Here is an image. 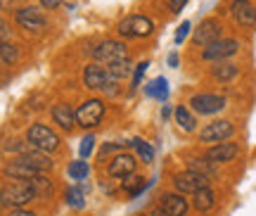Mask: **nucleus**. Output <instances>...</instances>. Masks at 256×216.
<instances>
[{
	"mask_svg": "<svg viewBox=\"0 0 256 216\" xmlns=\"http://www.w3.org/2000/svg\"><path fill=\"white\" fill-rule=\"evenodd\" d=\"M147 67H150V62H147V60H145V62H140L136 67V72H133V81H130V88H133V90L140 86V81H142V76H145V72H147Z\"/></svg>",
	"mask_w": 256,
	"mask_h": 216,
	"instance_id": "obj_31",
	"label": "nucleus"
},
{
	"mask_svg": "<svg viewBox=\"0 0 256 216\" xmlns=\"http://www.w3.org/2000/svg\"><path fill=\"white\" fill-rule=\"evenodd\" d=\"M10 36H12V29H10V24L5 22V19H0V41H10Z\"/></svg>",
	"mask_w": 256,
	"mask_h": 216,
	"instance_id": "obj_34",
	"label": "nucleus"
},
{
	"mask_svg": "<svg viewBox=\"0 0 256 216\" xmlns=\"http://www.w3.org/2000/svg\"><path fill=\"white\" fill-rule=\"evenodd\" d=\"M69 178L74 180V183H83V180L90 176V166H88V162H83V159H78V162H72L69 164Z\"/></svg>",
	"mask_w": 256,
	"mask_h": 216,
	"instance_id": "obj_25",
	"label": "nucleus"
},
{
	"mask_svg": "<svg viewBox=\"0 0 256 216\" xmlns=\"http://www.w3.org/2000/svg\"><path fill=\"white\" fill-rule=\"evenodd\" d=\"M92 150H95V135L92 133L83 135L81 145H78V154H81V159H88V157L92 154Z\"/></svg>",
	"mask_w": 256,
	"mask_h": 216,
	"instance_id": "obj_30",
	"label": "nucleus"
},
{
	"mask_svg": "<svg viewBox=\"0 0 256 216\" xmlns=\"http://www.w3.org/2000/svg\"><path fill=\"white\" fill-rule=\"evenodd\" d=\"M168 67H178V55L176 53L168 55Z\"/></svg>",
	"mask_w": 256,
	"mask_h": 216,
	"instance_id": "obj_39",
	"label": "nucleus"
},
{
	"mask_svg": "<svg viewBox=\"0 0 256 216\" xmlns=\"http://www.w3.org/2000/svg\"><path fill=\"white\" fill-rule=\"evenodd\" d=\"M110 79H112L110 72H107L104 67H100V64H88V67L83 69V86L90 90H102Z\"/></svg>",
	"mask_w": 256,
	"mask_h": 216,
	"instance_id": "obj_16",
	"label": "nucleus"
},
{
	"mask_svg": "<svg viewBox=\"0 0 256 216\" xmlns=\"http://www.w3.org/2000/svg\"><path fill=\"white\" fill-rule=\"evenodd\" d=\"M185 5H188V0H171V12H174V15H178Z\"/></svg>",
	"mask_w": 256,
	"mask_h": 216,
	"instance_id": "obj_38",
	"label": "nucleus"
},
{
	"mask_svg": "<svg viewBox=\"0 0 256 216\" xmlns=\"http://www.w3.org/2000/svg\"><path fill=\"white\" fill-rule=\"evenodd\" d=\"M235 135V126L232 121L218 119V121H211L200 131V140L202 143H220V140H230Z\"/></svg>",
	"mask_w": 256,
	"mask_h": 216,
	"instance_id": "obj_9",
	"label": "nucleus"
},
{
	"mask_svg": "<svg viewBox=\"0 0 256 216\" xmlns=\"http://www.w3.org/2000/svg\"><path fill=\"white\" fill-rule=\"evenodd\" d=\"M150 216H168V214H166V211H164V209H162V207H154V209H152V214H150Z\"/></svg>",
	"mask_w": 256,
	"mask_h": 216,
	"instance_id": "obj_41",
	"label": "nucleus"
},
{
	"mask_svg": "<svg viewBox=\"0 0 256 216\" xmlns=\"http://www.w3.org/2000/svg\"><path fill=\"white\" fill-rule=\"evenodd\" d=\"M121 150V143H107L104 147H102V152H100V162H104V157L107 154H116Z\"/></svg>",
	"mask_w": 256,
	"mask_h": 216,
	"instance_id": "obj_33",
	"label": "nucleus"
},
{
	"mask_svg": "<svg viewBox=\"0 0 256 216\" xmlns=\"http://www.w3.org/2000/svg\"><path fill=\"white\" fill-rule=\"evenodd\" d=\"M226 105H228V100L223 98V95H214V93H200V95H192L190 98L192 112L204 114V117H211V114L223 112Z\"/></svg>",
	"mask_w": 256,
	"mask_h": 216,
	"instance_id": "obj_5",
	"label": "nucleus"
},
{
	"mask_svg": "<svg viewBox=\"0 0 256 216\" xmlns=\"http://www.w3.org/2000/svg\"><path fill=\"white\" fill-rule=\"evenodd\" d=\"M145 188H147V178L138 176V173H130V176H126V180H124V190H126L130 197H138Z\"/></svg>",
	"mask_w": 256,
	"mask_h": 216,
	"instance_id": "obj_24",
	"label": "nucleus"
},
{
	"mask_svg": "<svg viewBox=\"0 0 256 216\" xmlns=\"http://www.w3.org/2000/svg\"><path fill=\"white\" fill-rule=\"evenodd\" d=\"M159 207L164 209L168 216H185L190 204H188L185 195H180V192H166V195L159 197Z\"/></svg>",
	"mask_w": 256,
	"mask_h": 216,
	"instance_id": "obj_17",
	"label": "nucleus"
},
{
	"mask_svg": "<svg viewBox=\"0 0 256 216\" xmlns=\"http://www.w3.org/2000/svg\"><path fill=\"white\" fill-rule=\"evenodd\" d=\"M14 3H17V0H0V8L5 10V8H14Z\"/></svg>",
	"mask_w": 256,
	"mask_h": 216,
	"instance_id": "obj_40",
	"label": "nucleus"
},
{
	"mask_svg": "<svg viewBox=\"0 0 256 216\" xmlns=\"http://www.w3.org/2000/svg\"><path fill=\"white\" fill-rule=\"evenodd\" d=\"M102 93H104V95H112V98H114V95L119 93V88H116V79H110V81H107V86L102 88Z\"/></svg>",
	"mask_w": 256,
	"mask_h": 216,
	"instance_id": "obj_35",
	"label": "nucleus"
},
{
	"mask_svg": "<svg viewBox=\"0 0 256 216\" xmlns=\"http://www.w3.org/2000/svg\"><path fill=\"white\" fill-rule=\"evenodd\" d=\"M116 31L124 38H147L154 31V24H152V19L142 17V15H130V17L121 19Z\"/></svg>",
	"mask_w": 256,
	"mask_h": 216,
	"instance_id": "obj_4",
	"label": "nucleus"
},
{
	"mask_svg": "<svg viewBox=\"0 0 256 216\" xmlns=\"http://www.w3.org/2000/svg\"><path fill=\"white\" fill-rule=\"evenodd\" d=\"M238 154H240V145L238 143H226V140H220V143L211 145L209 150L204 152V157L214 164H228V162H232Z\"/></svg>",
	"mask_w": 256,
	"mask_h": 216,
	"instance_id": "obj_11",
	"label": "nucleus"
},
{
	"mask_svg": "<svg viewBox=\"0 0 256 216\" xmlns=\"http://www.w3.org/2000/svg\"><path fill=\"white\" fill-rule=\"evenodd\" d=\"M62 3H64V0H40V5H43L46 10H57Z\"/></svg>",
	"mask_w": 256,
	"mask_h": 216,
	"instance_id": "obj_37",
	"label": "nucleus"
},
{
	"mask_svg": "<svg viewBox=\"0 0 256 216\" xmlns=\"http://www.w3.org/2000/svg\"><path fill=\"white\" fill-rule=\"evenodd\" d=\"M66 204L72 209H83L86 207V190L81 185H74L66 190Z\"/></svg>",
	"mask_w": 256,
	"mask_h": 216,
	"instance_id": "obj_27",
	"label": "nucleus"
},
{
	"mask_svg": "<svg viewBox=\"0 0 256 216\" xmlns=\"http://www.w3.org/2000/svg\"><path fill=\"white\" fill-rule=\"evenodd\" d=\"M190 29H192V24L190 22H183L180 27H178V31H176V45H180L188 38V34H190Z\"/></svg>",
	"mask_w": 256,
	"mask_h": 216,
	"instance_id": "obj_32",
	"label": "nucleus"
},
{
	"mask_svg": "<svg viewBox=\"0 0 256 216\" xmlns=\"http://www.w3.org/2000/svg\"><path fill=\"white\" fill-rule=\"evenodd\" d=\"M214 166H216V164L209 162L206 157H204V159H190V164H188V169H190V171H197V173H202V176H206V178H211V176L216 173Z\"/></svg>",
	"mask_w": 256,
	"mask_h": 216,
	"instance_id": "obj_28",
	"label": "nucleus"
},
{
	"mask_svg": "<svg viewBox=\"0 0 256 216\" xmlns=\"http://www.w3.org/2000/svg\"><path fill=\"white\" fill-rule=\"evenodd\" d=\"M138 169V159L128 152L114 154V159L110 162V176L112 178H126L130 173H136Z\"/></svg>",
	"mask_w": 256,
	"mask_h": 216,
	"instance_id": "obj_14",
	"label": "nucleus"
},
{
	"mask_svg": "<svg viewBox=\"0 0 256 216\" xmlns=\"http://www.w3.org/2000/svg\"><path fill=\"white\" fill-rule=\"evenodd\" d=\"M2 173L8 178H19V180H31V178H36V176H40V171H38L36 166L28 164L26 159H22V157H14L12 162L5 164Z\"/></svg>",
	"mask_w": 256,
	"mask_h": 216,
	"instance_id": "obj_12",
	"label": "nucleus"
},
{
	"mask_svg": "<svg viewBox=\"0 0 256 216\" xmlns=\"http://www.w3.org/2000/svg\"><path fill=\"white\" fill-rule=\"evenodd\" d=\"M130 145H133V147L138 150L140 159H142L145 164H152V162H154V147L147 143V140H142V138H133V140H130Z\"/></svg>",
	"mask_w": 256,
	"mask_h": 216,
	"instance_id": "obj_26",
	"label": "nucleus"
},
{
	"mask_svg": "<svg viewBox=\"0 0 256 216\" xmlns=\"http://www.w3.org/2000/svg\"><path fill=\"white\" fill-rule=\"evenodd\" d=\"M19 60V50L8 41H0V64H14Z\"/></svg>",
	"mask_w": 256,
	"mask_h": 216,
	"instance_id": "obj_29",
	"label": "nucleus"
},
{
	"mask_svg": "<svg viewBox=\"0 0 256 216\" xmlns=\"http://www.w3.org/2000/svg\"><path fill=\"white\" fill-rule=\"evenodd\" d=\"M230 12H232V17H235L240 27L244 29L256 27V8L249 0H232L230 3Z\"/></svg>",
	"mask_w": 256,
	"mask_h": 216,
	"instance_id": "obj_15",
	"label": "nucleus"
},
{
	"mask_svg": "<svg viewBox=\"0 0 256 216\" xmlns=\"http://www.w3.org/2000/svg\"><path fill=\"white\" fill-rule=\"evenodd\" d=\"M238 74H240V67L238 64H232V62H228V60L218 62L214 69H211V76H214L218 83H230Z\"/></svg>",
	"mask_w": 256,
	"mask_h": 216,
	"instance_id": "obj_19",
	"label": "nucleus"
},
{
	"mask_svg": "<svg viewBox=\"0 0 256 216\" xmlns=\"http://www.w3.org/2000/svg\"><path fill=\"white\" fill-rule=\"evenodd\" d=\"M168 117H171V107L164 105V107H162V119H168Z\"/></svg>",
	"mask_w": 256,
	"mask_h": 216,
	"instance_id": "obj_42",
	"label": "nucleus"
},
{
	"mask_svg": "<svg viewBox=\"0 0 256 216\" xmlns=\"http://www.w3.org/2000/svg\"><path fill=\"white\" fill-rule=\"evenodd\" d=\"M174 114H176V124L183 128L185 133H192V131L197 128V119L192 117V112L188 107H183V105H180V107H176Z\"/></svg>",
	"mask_w": 256,
	"mask_h": 216,
	"instance_id": "obj_22",
	"label": "nucleus"
},
{
	"mask_svg": "<svg viewBox=\"0 0 256 216\" xmlns=\"http://www.w3.org/2000/svg\"><path fill=\"white\" fill-rule=\"evenodd\" d=\"M14 19H17L19 27L26 29V31H43L46 24H48L43 10L34 8V5H28V8H19L17 12H14Z\"/></svg>",
	"mask_w": 256,
	"mask_h": 216,
	"instance_id": "obj_10",
	"label": "nucleus"
},
{
	"mask_svg": "<svg viewBox=\"0 0 256 216\" xmlns=\"http://www.w3.org/2000/svg\"><path fill=\"white\" fill-rule=\"evenodd\" d=\"M8 216H36V214L28 211V209H24V207H14V209H10Z\"/></svg>",
	"mask_w": 256,
	"mask_h": 216,
	"instance_id": "obj_36",
	"label": "nucleus"
},
{
	"mask_svg": "<svg viewBox=\"0 0 256 216\" xmlns=\"http://www.w3.org/2000/svg\"><path fill=\"white\" fill-rule=\"evenodd\" d=\"M107 72H110V76L112 79H116V81L128 79L130 72H133V67H130V57H126V60H116V62L107 64Z\"/></svg>",
	"mask_w": 256,
	"mask_h": 216,
	"instance_id": "obj_23",
	"label": "nucleus"
},
{
	"mask_svg": "<svg viewBox=\"0 0 256 216\" xmlns=\"http://www.w3.org/2000/svg\"><path fill=\"white\" fill-rule=\"evenodd\" d=\"M238 50H240V43L235 38H218V41H214L211 45L204 48L202 60L204 62H223V60H230Z\"/></svg>",
	"mask_w": 256,
	"mask_h": 216,
	"instance_id": "obj_6",
	"label": "nucleus"
},
{
	"mask_svg": "<svg viewBox=\"0 0 256 216\" xmlns=\"http://www.w3.org/2000/svg\"><path fill=\"white\" fill-rule=\"evenodd\" d=\"M192 204H194L197 211H211L214 204H216V195H214V190L211 188L197 190V192L192 195Z\"/></svg>",
	"mask_w": 256,
	"mask_h": 216,
	"instance_id": "obj_20",
	"label": "nucleus"
},
{
	"mask_svg": "<svg viewBox=\"0 0 256 216\" xmlns=\"http://www.w3.org/2000/svg\"><path fill=\"white\" fill-rule=\"evenodd\" d=\"M174 188L178 190L180 195H194L197 190L209 188V178L188 169V171H180V173H176L174 176Z\"/></svg>",
	"mask_w": 256,
	"mask_h": 216,
	"instance_id": "obj_8",
	"label": "nucleus"
},
{
	"mask_svg": "<svg viewBox=\"0 0 256 216\" xmlns=\"http://www.w3.org/2000/svg\"><path fill=\"white\" fill-rule=\"evenodd\" d=\"M128 57V48L121 41H102L92 48V60L102 64H112L116 60H126Z\"/></svg>",
	"mask_w": 256,
	"mask_h": 216,
	"instance_id": "obj_7",
	"label": "nucleus"
},
{
	"mask_svg": "<svg viewBox=\"0 0 256 216\" xmlns=\"http://www.w3.org/2000/svg\"><path fill=\"white\" fill-rule=\"evenodd\" d=\"M26 140L34 147H38L40 152H55L57 147H60V135L52 131V128H48L46 124H34V126H28L26 131Z\"/></svg>",
	"mask_w": 256,
	"mask_h": 216,
	"instance_id": "obj_2",
	"label": "nucleus"
},
{
	"mask_svg": "<svg viewBox=\"0 0 256 216\" xmlns=\"http://www.w3.org/2000/svg\"><path fill=\"white\" fill-rule=\"evenodd\" d=\"M36 197H38V190L34 185V180L10 178V183H5L2 190H0V204L8 209L24 207L28 202H34Z\"/></svg>",
	"mask_w": 256,
	"mask_h": 216,
	"instance_id": "obj_1",
	"label": "nucleus"
},
{
	"mask_svg": "<svg viewBox=\"0 0 256 216\" xmlns=\"http://www.w3.org/2000/svg\"><path fill=\"white\" fill-rule=\"evenodd\" d=\"M52 121L62 131H74V126H76V112L66 102H57L52 107Z\"/></svg>",
	"mask_w": 256,
	"mask_h": 216,
	"instance_id": "obj_18",
	"label": "nucleus"
},
{
	"mask_svg": "<svg viewBox=\"0 0 256 216\" xmlns=\"http://www.w3.org/2000/svg\"><path fill=\"white\" fill-rule=\"evenodd\" d=\"M220 38V24L216 22V19H204V22H200V27L194 29V34H192V41H194V45H211L214 41H218Z\"/></svg>",
	"mask_w": 256,
	"mask_h": 216,
	"instance_id": "obj_13",
	"label": "nucleus"
},
{
	"mask_svg": "<svg viewBox=\"0 0 256 216\" xmlns=\"http://www.w3.org/2000/svg\"><path fill=\"white\" fill-rule=\"evenodd\" d=\"M102 117H104V102H102L100 98L86 100L81 107L76 109V124L83 128H88V131L95 126H100Z\"/></svg>",
	"mask_w": 256,
	"mask_h": 216,
	"instance_id": "obj_3",
	"label": "nucleus"
},
{
	"mask_svg": "<svg viewBox=\"0 0 256 216\" xmlns=\"http://www.w3.org/2000/svg\"><path fill=\"white\" fill-rule=\"evenodd\" d=\"M145 93H147V98H154V100H162V102H164V100L168 98V81H166L164 76H159V79L147 83Z\"/></svg>",
	"mask_w": 256,
	"mask_h": 216,
	"instance_id": "obj_21",
	"label": "nucleus"
}]
</instances>
